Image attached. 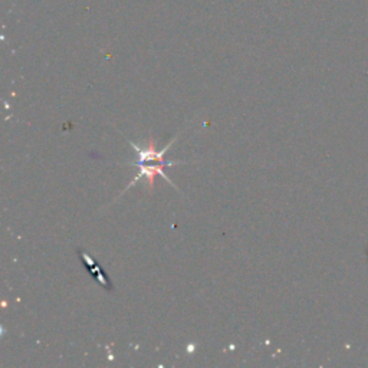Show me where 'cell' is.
Segmentation results:
<instances>
[{
    "label": "cell",
    "instance_id": "obj_1",
    "mask_svg": "<svg viewBox=\"0 0 368 368\" xmlns=\"http://www.w3.org/2000/svg\"><path fill=\"white\" fill-rule=\"evenodd\" d=\"M78 255H79V258H82V260H84V263H85V266L88 268V270H89V273L91 275H96L94 278H97L98 281H100V284L101 285H104L108 291H111L113 289V285H111V282L108 281V278H107V275L105 273H103V270H101V266L92 259L91 256H88L85 252H82L81 249L78 251Z\"/></svg>",
    "mask_w": 368,
    "mask_h": 368
}]
</instances>
